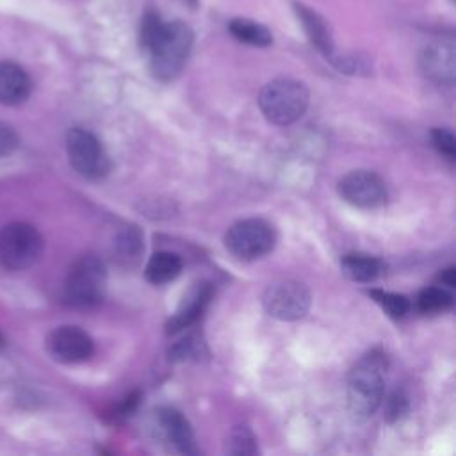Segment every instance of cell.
<instances>
[{"instance_id":"cell-1","label":"cell","mask_w":456,"mask_h":456,"mask_svg":"<svg viewBox=\"0 0 456 456\" xmlns=\"http://www.w3.org/2000/svg\"><path fill=\"white\" fill-rule=\"evenodd\" d=\"M387 354L374 347L367 351L353 365L347 376V408L358 420H365L376 413L383 401Z\"/></svg>"},{"instance_id":"cell-2","label":"cell","mask_w":456,"mask_h":456,"mask_svg":"<svg viewBox=\"0 0 456 456\" xmlns=\"http://www.w3.org/2000/svg\"><path fill=\"white\" fill-rule=\"evenodd\" d=\"M194 34L191 27L180 20L164 23L160 36L146 53L150 71L160 82H169L180 75L191 53Z\"/></svg>"},{"instance_id":"cell-3","label":"cell","mask_w":456,"mask_h":456,"mask_svg":"<svg viewBox=\"0 0 456 456\" xmlns=\"http://www.w3.org/2000/svg\"><path fill=\"white\" fill-rule=\"evenodd\" d=\"M258 105L267 121L280 126L292 125L308 107V89L296 78L278 77L260 89Z\"/></svg>"},{"instance_id":"cell-4","label":"cell","mask_w":456,"mask_h":456,"mask_svg":"<svg viewBox=\"0 0 456 456\" xmlns=\"http://www.w3.org/2000/svg\"><path fill=\"white\" fill-rule=\"evenodd\" d=\"M107 289V267L96 255L75 260L66 278V301L77 308H93L102 303Z\"/></svg>"},{"instance_id":"cell-5","label":"cell","mask_w":456,"mask_h":456,"mask_svg":"<svg viewBox=\"0 0 456 456\" xmlns=\"http://www.w3.org/2000/svg\"><path fill=\"white\" fill-rule=\"evenodd\" d=\"M43 253L41 233L27 223H9L0 228V265L23 271L34 265Z\"/></svg>"},{"instance_id":"cell-6","label":"cell","mask_w":456,"mask_h":456,"mask_svg":"<svg viewBox=\"0 0 456 456\" xmlns=\"http://www.w3.org/2000/svg\"><path fill=\"white\" fill-rule=\"evenodd\" d=\"M276 244L274 226L260 217L240 219L233 223L224 235V248L239 260H256Z\"/></svg>"},{"instance_id":"cell-7","label":"cell","mask_w":456,"mask_h":456,"mask_svg":"<svg viewBox=\"0 0 456 456\" xmlns=\"http://www.w3.org/2000/svg\"><path fill=\"white\" fill-rule=\"evenodd\" d=\"M66 151L73 169L87 178L100 180L110 169V160L98 137L86 128H71L66 135Z\"/></svg>"},{"instance_id":"cell-8","label":"cell","mask_w":456,"mask_h":456,"mask_svg":"<svg viewBox=\"0 0 456 456\" xmlns=\"http://www.w3.org/2000/svg\"><path fill=\"white\" fill-rule=\"evenodd\" d=\"M312 296L306 285L296 280H280L271 285L262 294L264 310L280 321H297L305 317L310 310Z\"/></svg>"},{"instance_id":"cell-9","label":"cell","mask_w":456,"mask_h":456,"mask_svg":"<svg viewBox=\"0 0 456 456\" xmlns=\"http://www.w3.org/2000/svg\"><path fill=\"white\" fill-rule=\"evenodd\" d=\"M338 194L349 205L372 210L379 208L387 203V185L385 182L369 169H354L344 175L338 180Z\"/></svg>"},{"instance_id":"cell-10","label":"cell","mask_w":456,"mask_h":456,"mask_svg":"<svg viewBox=\"0 0 456 456\" xmlns=\"http://www.w3.org/2000/svg\"><path fill=\"white\" fill-rule=\"evenodd\" d=\"M46 351L61 363H80L94 351L93 338L78 326H59L46 337Z\"/></svg>"},{"instance_id":"cell-11","label":"cell","mask_w":456,"mask_h":456,"mask_svg":"<svg viewBox=\"0 0 456 456\" xmlns=\"http://www.w3.org/2000/svg\"><path fill=\"white\" fill-rule=\"evenodd\" d=\"M422 73L436 82L451 86L454 82V45L451 41H435L420 53Z\"/></svg>"},{"instance_id":"cell-12","label":"cell","mask_w":456,"mask_h":456,"mask_svg":"<svg viewBox=\"0 0 456 456\" xmlns=\"http://www.w3.org/2000/svg\"><path fill=\"white\" fill-rule=\"evenodd\" d=\"M159 429L166 442L173 445L175 451L182 454H196L198 449L194 445V435L189 420L175 408L164 406L155 411Z\"/></svg>"},{"instance_id":"cell-13","label":"cell","mask_w":456,"mask_h":456,"mask_svg":"<svg viewBox=\"0 0 456 456\" xmlns=\"http://www.w3.org/2000/svg\"><path fill=\"white\" fill-rule=\"evenodd\" d=\"M212 285L207 281H200L196 283L182 299L180 306L176 308L175 315L167 321L166 324V331L171 333H178L189 326H192L201 314L205 312L210 297H212Z\"/></svg>"},{"instance_id":"cell-14","label":"cell","mask_w":456,"mask_h":456,"mask_svg":"<svg viewBox=\"0 0 456 456\" xmlns=\"http://www.w3.org/2000/svg\"><path fill=\"white\" fill-rule=\"evenodd\" d=\"M32 91L30 77L14 62H0V103L20 105Z\"/></svg>"},{"instance_id":"cell-15","label":"cell","mask_w":456,"mask_h":456,"mask_svg":"<svg viewBox=\"0 0 456 456\" xmlns=\"http://www.w3.org/2000/svg\"><path fill=\"white\" fill-rule=\"evenodd\" d=\"M292 5H294V12H296L299 23L303 25L312 45L319 52H322L326 57H331L333 55V39H331V32L328 28V25H326V20L301 2H294Z\"/></svg>"},{"instance_id":"cell-16","label":"cell","mask_w":456,"mask_h":456,"mask_svg":"<svg viewBox=\"0 0 456 456\" xmlns=\"http://www.w3.org/2000/svg\"><path fill=\"white\" fill-rule=\"evenodd\" d=\"M340 269H342L344 276L351 281L370 283L383 273V262L370 255L349 253V255L342 256Z\"/></svg>"},{"instance_id":"cell-17","label":"cell","mask_w":456,"mask_h":456,"mask_svg":"<svg viewBox=\"0 0 456 456\" xmlns=\"http://www.w3.org/2000/svg\"><path fill=\"white\" fill-rule=\"evenodd\" d=\"M182 271V260L176 253L171 251H159L151 255V258L146 264L144 274L146 280L153 285H164L167 281H173Z\"/></svg>"},{"instance_id":"cell-18","label":"cell","mask_w":456,"mask_h":456,"mask_svg":"<svg viewBox=\"0 0 456 456\" xmlns=\"http://www.w3.org/2000/svg\"><path fill=\"white\" fill-rule=\"evenodd\" d=\"M228 30L235 39H239L246 45H251V46H269L273 43L271 30L265 25L248 20V18L230 20Z\"/></svg>"},{"instance_id":"cell-19","label":"cell","mask_w":456,"mask_h":456,"mask_svg":"<svg viewBox=\"0 0 456 456\" xmlns=\"http://www.w3.org/2000/svg\"><path fill=\"white\" fill-rule=\"evenodd\" d=\"M226 452L233 454V456H253L258 452V445H256V436L253 435V431L240 424L235 426L228 438H226Z\"/></svg>"},{"instance_id":"cell-20","label":"cell","mask_w":456,"mask_h":456,"mask_svg":"<svg viewBox=\"0 0 456 456\" xmlns=\"http://www.w3.org/2000/svg\"><path fill=\"white\" fill-rule=\"evenodd\" d=\"M454 305L452 294L444 287H426L417 296V308L424 314L444 312Z\"/></svg>"},{"instance_id":"cell-21","label":"cell","mask_w":456,"mask_h":456,"mask_svg":"<svg viewBox=\"0 0 456 456\" xmlns=\"http://www.w3.org/2000/svg\"><path fill=\"white\" fill-rule=\"evenodd\" d=\"M164 27V21L160 20L159 12L148 9L142 18H141V25H139V46L144 53L150 52V48L153 46V43L157 41V37L160 36Z\"/></svg>"},{"instance_id":"cell-22","label":"cell","mask_w":456,"mask_h":456,"mask_svg":"<svg viewBox=\"0 0 456 456\" xmlns=\"http://www.w3.org/2000/svg\"><path fill=\"white\" fill-rule=\"evenodd\" d=\"M369 294L374 297V301L390 315V317H403L404 314H408L410 310V301L406 296L403 294H395V292H387V290H378L372 289L369 290Z\"/></svg>"},{"instance_id":"cell-23","label":"cell","mask_w":456,"mask_h":456,"mask_svg":"<svg viewBox=\"0 0 456 456\" xmlns=\"http://www.w3.org/2000/svg\"><path fill=\"white\" fill-rule=\"evenodd\" d=\"M431 142L440 155L447 160H454L456 157V139L454 134L447 128H433L431 130Z\"/></svg>"},{"instance_id":"cell-24","label":"cell","mask_w":456,"mask_h":456,"mask_svg":"<svg viewBox=\"0 0 456 456\" xmlns=\"http://www.w3.org/2000/svg\"><path fill=\"white\" fill-rule=\"evenodd\" d=\"M408 397L404 395L403 390H394L387 401H385V419L388 422H395L399 419H403L408 411Z\"/></svg>"},{"instance_id":"cell-25","label":"cell","mask_w":456,"mask_h":456,"mask_svg":"<svg viewBox=\"0 0 456 456\" xmlns=\"http://www.w3.org/2000/svg\"><path fill=\"white\" fill-rule=\"evenodd\" d=\"M119 251L123 256L126 258H137V255L141 253L142 249V242H141V233L134 228H128L125 230L121 235H119Z\"/></svg>"},{"instance_id":"cell-26","label":"cell","mask_w":456,"mask_h":456,"mask_svg":"<svg viewBox=\"0 0 456 456\" xmlns=\"http://www.w3.org/2000/svg\"><path fill=\"white\" fill-rule=\"evenodd\" d=\"M18 146V135L14 128L7 123L0 121V157L11 155Z\"/></svg>"},{"instance_id":"cell-27","label":"cell","mask_w":456,"mask_h":456,"mask_svg":"<svg viewBox=\"0 0 456 456\" xmlns=\"http://www.w3.org/2000/svg\"><path fill=\"white\" fill-rule=\"evenodd\" d=\"M438 281H440L442 285H445V287L452 289V287H454V283H456L454 267H447V269H444V271L438 274Z\"/></svg>"},{"instance_id":"cell-28","label":"cell","mask_w":456,"mask_h":456,"mask_svg":"<svg viewBox=\"0 0 456 456\" xmlns=\"http://www.w3.org/2000/svg\"><path fill=\"white\" fill-rule=\"evenodd\" d=\"M183 2H185V4H189L191 7H196V5H198V0H183Z\"/></svg>"}]
</instances>
